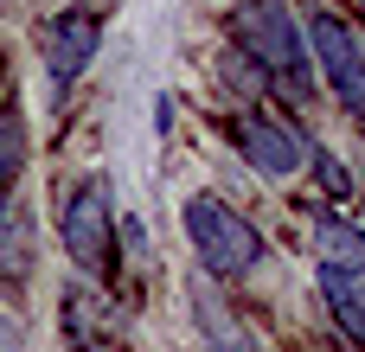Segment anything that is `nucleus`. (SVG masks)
I'll use <instances>...</instances> for the list:
<instances>
[{"instance_id":"1","label":"nucleus","mask_w":365,"mask_h":352,"mask_svg":"<svg viewBox=\"0 0 365 352\" xmlns=\"http://www.w3.org/2000/svg\"><path fill=\"white\" fill-rule=\"evenodd\" d=\"M231 38H237V51H244L263 77H276L289 96H308V90H314L302 26H295V13H289L282 0H237V13H231Z\"/></svg>"},{"instance_id":"2","label":"nucleus","mask_w":365,"mask_h":352,"mask_svg":"<svg viewBox=\"0 0 365 352\" xmlns=\"http://www.w3.org/2000/svg\"><path fill=\"white\" fill-rule=\"evenodd\" d=\"M186 237H192L205 276H244V269H257L263 250H269L263 231H257L237 205H225L218 192H192V199H186Z\"/></svg>"},{"instance_id":"3","label":"nucleus","mask_w":365,"mask_h":352,"mask_svg":"<svg viewBox=\"0 0 365 352\" xmlns=\"http://www.w3.org/2000/svg\"><path fill=\"white\" fill-rule=\"evenodd\" d=\"M58 237H64V257L83 269V282H109L115 276V212H109L103 180H77L64 192Z\"/></svg>"},{"instance_id":"4","label":"nucleus","mask_w":365,"mask_h":352,"mask_svg":"<svg viewBox=\"0 0 365 352\" xmlns=\"http://www.w3.org/2000/svg\"><path fill=\"white\" fill-rule=\"evenodd\" d=\"M302 45H308V58L321 64V77H327V90H334V103L365 122V45L334 19V13H308V26H302Z\"/></svg>"},{"instance_id":"5","label":"nucleus","mask_w":365,"mask_h":352,"mask_svg":"<svg viewBox=\"0 0 365 352\" xmlns=\"http://www.w3.org/2000/svg\"><path fill=\"white\" fill-rule=\"evenodd\" d=\"M96 45H103V13H96V6H58V13L38 26V51H45L51 90H71V83L90 71Z\"/></svg>"},{"instance_id":"6","label":"nucleus","mask_w":365,"mask_h":352,"mask_svg":"<svg viewBox=\"0 0 365 352\" xmlns=\"http://www.w3.org/2000/svg\"><path fill=\"white\" fill-rule=\"evenodd\" d=\"M231 147H237L244 167L263 173V180H289V173L308 160L302 135H295L282 115H269V109H244V115H231Z\"/></svg>"},{"instance_id":"7","label":"nucleus","mask_w":365,"mask_h":352,"mask_svg":"<svg viewBox=\"0 0 365 352\" xmlns=\"http://www.w3.org/2000/svg\"><path fill=\"white\" fill-rule=\"evenodd\" d=\"M58 333H64L77 352H103V346H115V333H122V314H115V301L103 295V282H71V289L58 295Z\"/></svg>"},{"instance_id":"8","label":"nucleus","mask_w":365,"mask_h":352,"mask_svg":"<svg viewBox=\"0 0 365 352\" xmlns=\"http://www.w3.org/2000/svg\"><path fill=\"white\" fill-rule=\"evenodd\" d=\"M32 269H38V224H32V205L0 199V289L32 282Z\"/></svg>"},{"instance_id":"9","label":"nucleus","mask_w":365,"mask_h":352,"mask_svg":"<svg viewBox=\"0 0 365 352\" xmlns=\"http://www.w3.org/2000/svg\"><path fill=\"white\" fill-rule=\"evenodd\" d=\"M314 257L327 276L365 282V224L340 218V212H314Z\"/></svg>"},{"instance_id":"10","label":"nucleus","mask_w":365,"mask_h":352,"mask_svg":"<svg viewBox=\"0 0 365 352\" xmlns=\"http://www.w3.org/2000/svg\"><path fill=\"white\" fill-rule=\"evenodd\" d=\"M186 295H192L199 333H205V346H212V352H263L250 333H244V327H237V321H231V308L212 295V276H192V289H186Z\"/></svg>"},{"instance_id":"11","label":"nucleus","mask_w":365,"mask_h":352,"mask_svg":"<svg viewBox=\"0 0 365 352\" xmlns=\"http://www.w3.org/2000/svg\"><path fill=\"white\" fill-rule=\"evenodd\" d=\"M321 295H327V308H334V327H340L353 346H365V289L346 282V276H327V269H321Z\"/></svg>"},{"instance_id":"12","label":"nucleus","mask_w":365,"mask_h":352,"mask_svg":"<svg viewBox=\"0 0 365 352\" xmlns=\"http://www.w3.org/2000/svg\"><path fill=\"white\" fill-rule=\"evenodd\" d=\"M19 167H26V115L19 103H0V199L19 180Z\"/></svg>"},{"instance_id":"13","label":"nucleus","mask_w":365,"mask_h":352,"mask_svg":"<svg viewBox=\"0 0 365 352\" xmlns=\"http://www.w3.org/2000/svg\"><path fill=\"white\" fill-rule=\"evenodd\" d=\"M314 173L327 180V192H346V173H340V160H334V154H321V160H314Z\"/></svg>"},{"instance_id":"14","label":"nucleus","mask_w":365,"mask_h":352,"mask_svg":"<svg viewBox=\"0 0 365 352\" xmlns=\"http://www.w3.org/2000/svg\"><path fill=\"white\" fill-rule=\"evenodd\" d=\"M0 352H19V327L13 321H0Z\"/></svg>"},{"instance_id":"15","label":"nucleus","mask_w":365,"mask_h":352,"mask_svg":"<svg viewBox=\"0 0 365 352\" xmlns=\"http://www.w3.org/2000/svg\"><path fill=\"white\" fill-rule=\"evenodd\" d=\"M359 199H365V192H359Z\"/></svg>"},{"instance_id":"16","label":"nucleus","mask_w":365,"mask_h":352,"mask_svg":"<svg viewBox=\"0 0 365 352\" xmlns=\"http://www.w3.org/2000/svg\"><path fill=\"white\" fill-rule=\"evenodd\" d=\"M359 6H365V0H359Z\"/></svg>"}]
</instances>
